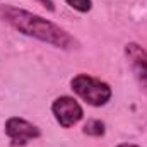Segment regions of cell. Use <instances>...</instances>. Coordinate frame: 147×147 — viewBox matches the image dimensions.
Instances as JSON below:
<instances>
[{
	"label": "cell",
	"instance_id": "obj_2",
	"mask_svg": "<svg viewBox=\"0 0 147 147\" xmlns=\"http://www.w3.org/2000/svg\"><path fill=\"white\" fill-rule=\"evenodd\" d=\"M70 87L82 101H86L89 106L94 108L108 105L113 96V91L108 82L92 77L89 74H77L75 77H72Z\"/></svg>",
	"mask_w": 147,
	"mask_h": 147
},
{
	"label": "cell",
	"instance_id": "obj_4",
	"mask_svg": "<svg viewBox=\"0 0 147 147\" xmlns=\"http://www.w3.org/2000/svg\"><path fill=\"white\" fill-rule=\"evenodd\" d=\"M51 113H53L55 121L62 128H70L74 125H77L84 116V110H82L80 103L72 96L57 98L51 103Z\"/></svg>",
	"mask_w": 147,
	"mask_h": 147
},
{
	"label": "cell",
	"instance_id": "obj_7",
	"mask_svg": "<svg viewBox=\"0 0 147 147\" xmlns=\"http://www.w3.org/2000/svg\"><path fill=\"white\" fill-rule=\"evenodd\" d=\"M65 3L70 9L77 10V12H82V14H86L92 9V0H65Z\"/></svg>",
	"mask_w": 147,
	"mask_h": 147
},
{
	"label": "cell",
	"instance_id": "obj_3",
	"mask_svg": "<svg viewBox=\"0 0 147 147\" xmlns=\"http://www.w3.org/2000/svg\"><path fill=\"white\" fill-rule=\"evenodd\" d=\"M3 132L10 140L12 147H24L28 146L31 140L38 139L41 135V130L34 123L21 118V116H10L5 120Z\"/></svg>",
	"mask_w": 147,
	"mask_h": 147
},
{
	"label": "cell",
	"instance_id": "obj_8",
	"mask_svg": "<svg viewBox=\"0 0 147 147\" xmlns=\"http://www.w3.org/2000/svg\"><path fill=\"white\" fill-rule=\"evenodd\" d=\"M38 3H41L46 10H50V12H53L55 10V2L53 0H36Z\"/></svg>",
	"mask_w": 147,
	"mask_h": 147
},
{
	"label": "cell",
	"instance_id": "obj_5",
	"mask_svg": "<svg viewBox=\"0 0 147 147\" xmlns=\"http://www.w3.org/2000/svg\"><path fill=\"white\" fill-rule=\"evenodd\" d=\"M125 55L140 89L147 94V51L137 43L125 45Z\"/></svg>",
	"mask_w": 147,
	"mask_h": 147
},
{
	"label": "cell",
	"instance_id": "obj_1",
	"mask_svg": "<svg viewBox=\"0 0 147 147\" xmlns=\"http://www.w3.org/2000/svg\"><path fill=\"white\" fill-rule=\"evenodd\" d=\"M0 21L7 22L24 36L39 39L60 50H75L80 46L79 41L62 26L29 10L17 9L14 5L0 3Z\"/></svg>",
	"mask_w": 147,
	"mask_h": 147
},
{
	"label": "cell",
	"instance_id": "obj_9",
	"mask_svg": "<svg viewBox=\"0 0 147 147\" xmlns=\"http://www.w3.org/2000/svg\"><path fill=\"white\" fill-rule=\"evenodd\" d=\"M116 147H140V146H135V144H128V142H125V144H118Z\"/></svg>",
	"mask_w": 147,
	"mask_h": 147
},
{
	"label": "cell",
	"instance_id": "obj_6",
	"mask_svg": "<svg viewBox=\"0 0 147 147\" xmlns=\"http://www.w3.org/2000/svg\"><path fill=\"white\" fill-rule=\"evenodd\" d=\"M105 123L101 120H89L86 125H84V134L87 135H92V137H101L105 135Z\"/></svg>",
	"mask_w": 147,
	"mask_h": 147
}]
</instances>
